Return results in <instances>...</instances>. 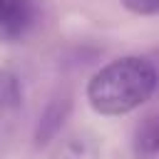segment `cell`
<instances>
[{"label": "cell", "mask_w": 159, "mask_h": 159, "mask_svg": "<svg viewBox=\"0 0 159 159\" xmlns=\"http://www.w3.org/2000/svg\"><path fill=\"white\" fill-rule=\"evenodd\" d=\"M25 109L22 82L15 72L0 70V159L12 149Z\"/></svg>", "instance_id": "cell-2"}, {"label": "cell", "mask_w": 159, "mask_h": 159, "mask_svg": "<svg viewBox=\"0 0 159 159\" xmlns=\"http://www.w3.org/2000/svg\"><path fill=\"white\" fill-rule=\"evenodd\" d=\"M50 159H99V144L87 132H72L57 139Z\"/></svg>", "instance_id": "cell-6"}, {"label": "cell", "mask_w": 159, "mask_h": 159, "mask_svg": "<svg viewBox=\"0 0 159 159\" xmlns=\"http://www.w3.org/2000/svg\"><path fill=\"white\" fill-rule=\"evenodd\" d=\"M154 62V60H152ZM154 70H157V77H159V62H154Z\"/></svg>", "instance_id": "cell-8"}, {"label": "cell", "mask_w": 159, "mask_h": 159, "mask_svg": "<svg viewBox=\"0 0 159 159\" xmlns=\"http://www.w3.org/2000/svg\"><path fill=\"white\" fill-rule=\"evenodd\" d=\"M70 109H72L70 94H57V97H52L47 102V107L42 109V114H40V119L35 124V142L32 144L37 149L40 147H47L52 139H57L65 119L70 117Z\"/></svg>", "instance_id": "cell-4"}, {"label": "cell", "mask_w": 159, "mask_h": 159, "mask_svg": "<svg viewBox=\"0 0 159 159\" xmlns=\"http://www.w3.org/2000/svg\"><path fill=\"white\" fill-rule=\"evenodd\" d=\"M159 89V77L152 57L124 55L99 67L87 87V104L102 117H122L142 107Z\"/></svg>", "instance_id": "cell-1"}, {"label": "cell", "mask_w": 159, "mask_h": 159, "mask_svg": "<svg viewBox=\"0 0 159 159\" xmlns=\"http://www.w3.org/2000/svg\"><path fill=\"white\" fill-rule=\"evenodd\" d=\"M122 5L134 15H159V0H122Z\"/></svg>", "instance_id": "cell-7"}, {"label": "cell", "mask_w": 159, "mask_h": 159, "mask_svg": "<svg viewBox=\"0 0 159 159\" xmlns=\"http://www.w3.org/2000/svg\"><path fill=\"white\" fill-rule=\"evenodd\" d=\"M134 159H159V109L144 114L132 132Z\"/></svg>", "instance_id": "cell-5"}, {"label": "cell", "mask_w": 159, "mask_h": 159, "mask_svg": "<svg viewBox=\"0 0 159 159\" xmlns=\"http://www.w3.org/2000/svg\"><path fill=\"white\" fill-rule=\"evenodd\" d=\"M37 22L32 0H0V42H22Z\"/></svg>", "instance_id": "cell-3"}]
</instances>
